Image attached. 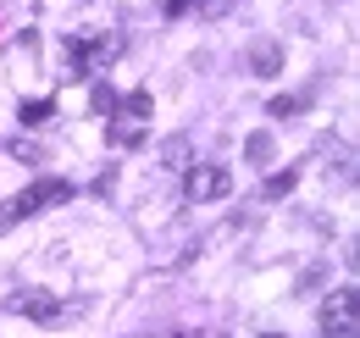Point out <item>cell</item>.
<instances>
[{
    "instance_id": "1",
    "label": "cell",
    "mask_w": 360,
    "mask_h": 338,
    "mask_svg": "<svg viewBox=\"0 0 360 338\" xmlns=\"http://www.w3.org/2000/svg\"><path fill=\"white\" fill-rule=\"evenodd\" d=\"M67 200H72V183H67V177H39L34 189H22V194H11V200H6L0 227H17V222L50 211V206H67Z\"/></svg>"
},
{
    "instance_id": "2",
    "label": "cell",
    "mask_w": 360,
    "mask_h": 338,
    "mask_svg": "<svg viewBox=\"0 0 360 338\" xmlns=\"http://www.w3.org/2000/svg\"><path fill=\"white\" fill-rule=\"evenodd\" d=\"M227 189H233V177H227V167H217V161H205V167H188V177H183V194H188V206L227 200Z\"/></svg>"
},
{
    "instance_id": "3",
    "label": "cell",
    "mask_w": 360,
    "mask_h": 338,
    "mask_svg": "<svg viewBox=\"0 0 360 338\" xmlns=\"http://www.w3.org/2000/svg\"><path fill=\"white\" fill-rule=\"evenodd\" d=\"M117 123H111V144H122V150H134L139 139H144V117H150V94L139 89V94H128V100H117Z\"/></svg>"
},
{
    "instance_id": "4",
    "label": "cell",
    "mask_w": 360,
    "mask_h": 338,
    "mask_svg": "<svg viewBox=\"0 0 360 338\" xmlns=\"http://www.w3.org/2000/svg\"><path fill=\"white\" fill-rule=\"evenodd\" d=\"M321 327H327V333H360L355 289H333V294H327V305H321Z\"/></svg>"
},
{
    "instance_id": "5",
    "label": "cell",
    "mask_w": 360,
    "mask_h": 338,
    "mask_svg": "<svg viewBox=\"0 0 360 338\" xmlns=\"http://www.w3.org/2000/svg\"><path fill=\"white\" fill-rule=\"evenodd\" d=\"M11 305H17L22 316H34V322H56V316H61V299L45 294V289H28V294H17Z\"/></svg>"
},
{
    "instance_id": "6",
    "label": "cell",
    "mask_w": 360,
    "mask_h": 338,
    "mask_svg": "<svg viewBox=\"0 0 360 338\" xmlns=\"http://www.w3.org/2000/svg\"><path fill=\"white\" fill-rule=\"evenodd\" d=\"M277 67H283V50H277L271 39H255V44H250V73H255V78H271Z\"/></svg>"
},
{
    "instance_id": "7",
    "label": "cell",
    "mask_w": 360,
    "mask_h": 338,
    "mask_svg": "<svg viewBox=\"0 0 360 338\" xmlns=\"http://www.w3.org/2000/svg\"><path fill=\"white\" fill-rule=\"evenodd\" d=\"M161 167L167 172H188V139H183V133H172V139L161 144Z\"/></svg>"
},
{
    "instance_id": "8",
    "label": "cell",
    "mask_w": 360,
    "mask_h": 338,
    "mask_svg": "<svg viewBox=\"0 0 360 338\" xmlns=\"http://www.w3.org/2000/svg\"><path fill=\"white\" fill-rule=\"evenodd\" d=\"M50 117H56V100H28V106H22V123L28 127H45Z\"/></svg>"
},
{
    "instance_id": "9",
    "label": "cell",
    "mask_w": 360,
    "mask_h": 338,
    "mask_svg": "<svg viewBox=\"0 0 360 338\" xmlns=\"http://www.w3.org/2000/svg\"><path fill=\"white\" fill-rule=\"evenodd\" d=\"M244 156H250L255 167H266V161H271V133H250V144H244Z\"/></svg>"
},
{
    "instance_id": "10",
    "label": "cell",
    "mask_w": 360,
    "mask_h": 338,
    "mask_svg": "<svg viewBox=\"0 0 360 338\" xmlns=\"http://www.w3.org/2000/svg\"><path fill=\"white\" fill-rule=\"evenodd\" d=\"M294 183H300V172H294V167H288V172H271V177H266V200H283Z\"/></svg>"
},
{
    "instance_id": "11",
    "label": "cell",
    "mask_w": 360,
    "mask_h": 338,
    "mask_svg": "<svg viewBox=\"0 0 360 338\" xmlns=\"http://www.w3.org/2000/svg\"><path fill=\"white\" fill-rule=\"evenodd\" d=\"M233 6H238V0H194V11H200V17H211V23H217V17H227Z\"/></svg>"
},
{
    "instance_id": "12",
    "label": "cell",
    "mask_w": 360,
    "mask_h": 338,
    "mask_svg": "<svg viewBox=\"0 0 360 338\" xmlns=\"http://www.w3.org/2000/svg\"><path fill=\"white\" fill-rule=\"evenodd\" d=\"M6 150H11V156H17V161H39V144H34V139H11V144H6Z\"/></svg>"
},
{
    "instance_id": "13",
    "label": "cell",
    "mask_w": 360,
    "mask_h": 338,
    "mask_svg": "<svg viewBox=\"0 0 360 338\" xmlns=\"http://www.w3.org/2000/svg\"><path fill=\"white\" fill-rule=\"evenodd\" d=\"M94 111H117V94L105 84H94Z\"/></svg>"
},
{
    "instance_id": "14",
    "label": "cell",
    "mask_w": 360,
    "mask_h": 338,
    "mask_svg": "<svg viewBox=\"0 0 360 338\" xmlns=\"http://www.w3.org/2000/svg\"><path fill=\"white\" fill-rule=\"evenodd\" d=\"M188 6H194V0H167V17H183Z\"/></svg>"
},
{
    "instance_id": "15",
    "label": "cell",
    "mask_w": 360,
    "mask_h": 338,
    "mask_svg": "<svg viewBox=\"0 0 360 338\" xmlns=\"http://www.w3.org/2000/svg\"><path fill=\"white\" fill-rule=\"evenodd\" d=\"M327 338H355V333H327Z\"/></svg>"
},
{
    "instance_id": "16",
    "label": "cell",
    "mask_w": 360,
    "mask_h": 338,
    "mask_svg": "<svg viewBox=\"0 0 360 338\" xmlns=\"http://www.w3.org/2000/svg\"><path fill=\"white\" fill-rule=\"evenodd\" d=\"M261 338H277V333H261Z\"/></svg>"
}]
</instances>
